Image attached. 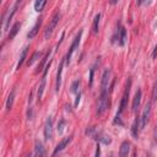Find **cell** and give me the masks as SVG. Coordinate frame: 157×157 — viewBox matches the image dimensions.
<instances>
[{
    "label": "cell",
    "instance_id": "obj_25",
    "mask_svg": "<svg viewBox=\"0 0 157 157\" xmlns=\"http://www.w3.org/2000/svg\"><path fill=\"white\" fill-rule=\"evenodd\" d=\"M78 87H80V81H78V80L74 81L72 85H71V92H74V93H78Z\"/></svg>",
    "mask_w": 157,
    "mask_h": 157
},
{
    "label": "cell",
    "instance_id": "obj_11",
    "mask_svg": "<svg viewBox=\"0 0 157 157\" xmlns=\"http://www.w3.org/2000/svg\"><path fill=\"white\" fill-rule=\"evenodd\" d=\"M72 140V136H69V137H65L64 140H61L58 145H56V147H55V150H54V152H53V155H56V153H59L60 151H63L67 145H69V142Z\"/></svg>",
    "mask_w": 157,
    "mask_h": 157
},
{
    "label": "cell",
    "instance_id": "obj_22",
    "mask_svg": "<svg viewBox=\"0 0 157 157\" xmlns=\"http://www.w3.org/2000/svg\"><path fill=\"white\" fill-rule=\"evenodd\" d=\"M40 56H42V53H40V52H34V53L32 54V56L28 59V61H27V65H28V66L33 65V63H34V61H37V60H38Z\"/></svg>",
    "mask_w": 157,
    "mask_h": 157
},
{
    "label": "cell",
    "instance_id": "obj_20",
    "mask_svg": "<svg viewBox=\"0 0 157 157\" xmlns=\"http://www.w3.org/2000/svg\"><path fill=\"white\" fill-rule=\"evenodd\" d=\"M13 99H15V90H12L6 99V110H10L12 108V104H13Z\"/></svg>",
    "mask_w": 157,
    "mask_h": 157
},
{
    "label": "cell",
    "instance_id": "obj_24",
    "mask_svg": "<svg viewBox=\"0 0 157 157\" xmlns=\"http://www.w3.org/2000/svg\"><path fill=\"white\" fill-rule=\"evenodd\" d=\"M49 56H50V50H49V52H48V53L45 54V56H44V58L42 59V61H40V64L38 65V70H37V72H38V71H40V70L43 69V66H45V65L48 64V63H47V60L49 59Z\"/></svg>",
    "mask_w": 157,
    "mask_h": 157
},
{
    "label": "cell",
    "instance_id": "obj_14",
    "mask_svg": "<svg viewBox=\"0 0 157 157\" xmlns=\"http://www.w3.org/2000/svg\"><path fill=\"white\" fill-rule=\"evenodd\" d=\"M130 152V142L129 141H123V144L120 145V150H119V155L123 156H128Z\"/></svg>",
    "mask_w": 157,
    "mask_h": 157
},
{
    "label": "cell",
    "instance_id": "obj_1",
    "mask_svg": "<svg viewBox=\"0 0 157 157\" xmlns=\"http://www.w3.org/2000/svg\"><path fill=\"white\" fill-rule=\"evenodd\" d=\"M86 134H87V135H91L94 140H97L98 142H102V144H104V145H109V144L112 142V140H110V137H109L108 135H105V134L102 132V131H97L96 128H90V129H87V130H86Z\"/></svg>",
    "mask_w": 157,
    "mask_h": 157
},
{
    "label": "cell",
    "instance_id": "obj_23",
    "mask_svg": "<svg viewBox=\"0 0 157 157\" xmlns=\"http://www.w3.org/2000/svg\"><path fill=\"white\" fill-rule=\"evenodd\" d=\"M99 18H101V13H98V15H96V16H94L93 26H92L93 33H98V29H99Z\"/></svg>",
    "mask_w": 157,
    "mask_h": 157
},
{
    "label": "cell",
    "instance_id": "obj_21",
    "mask_svg": "<svg viewBox=\"0 0 157 157\" xmlns=\"http://www.w3.org/2000/svg\"><path fill=\"white\" fill-rule=\"evenodd\" d=\"M45 5H47V0H36L34 1V10L37 12H40Z\"/></svg>",
    "mask_w": 157,
    "mask_h": 157
},
{
    "label": "cell",
    "instance_id": "obj_28",
    "mask_svg": "<svg viewBox=\"0 0 157 157\" xmlns=\"http://www.w3.org/2000/svg\"><path fill=\"white\" fill-rule=\"evenodd\" d=\"M93 71H94V69L92 67L91 71H90V86H92V81H93Z\"/></svg>",
    "mask_w": 157,
    "mask_h": 157
},
{
    "label": "cell",
    "instance_id": "obj_5",
    "mask_svg": "<svg viewBox=\"0 0 157 157\" xmlns=\"http://www.w3.org/2000/svg\"><path fill=\"white\" fill-rule=\"evenodd\" d=\"M60 17H61L60 12H55V13H54V16L52 17L49 25H48L47 28H45V32H44V38H45V39H48V38L52 36L54 28L56 27V25H58V22H59V20H60Z\"/></svg>",
    "mask_w": 157,
    "mask_h": 157
},
{
    "label": "cell",
    "instance_id": "obj_18",
    "mask_svg": "<svg viewBox=\"0 0 157 157\" xmlns=\"http://www.w3.org/2000/svg\"><path fill=\"white\" fill-rule=\"evenodd\" d=\"M27 52H28V47H25V48L22 49V53H21V55H20V59H18V63H17L16 70H18V69L22 66V64L25 63V60H26V56H27Z\"/></svg>",
    "mask_w": 157,
    "mask_h": 157
},
{
    "label": "cell",
    "instance_id": "obj_15",
    "mask_svg": "<svg viewBox=\"0 0 157 157\" xmlns=\"http://www.w3.org/2000/svg\"><path fill=\"white\" fill-rule=\"evenodd\" d=\"M40 25H42V18H38L37 20V22H36V25L33 26V28L28 32V34H27V38H33V37H36V34H37V32H38V29H39V27H40Z\"/></svg>",
    "mask_w": 157,
    "mask_h": 157
},
{
    "label": "cell",
    "instance_id": "obj_35",
    "mask_svg": "<svg viewBox=\"0 0 157 157\" xmlns=\"http://www.w3.org/2000/svg\"><path fill=\"white\" fill-rule=\"evenodd\" d=\"M21 1H22V0H17V1H16V5H18V4H20Z\"/></svg>",
    "mask_w": 157,
    "mask_h": 157
},
{
    "label": "cell",
    "instance_id": "obj_8",
    "mask_svg": "<svg viewBox=\"0 0 157 157\" xmlns=\"http://www.w3.org/2000/svg\"><path fill=\"white\" fill-rule=\"evenodd\" d=\"M54 135V129H53V118L48 117L45 124H44V137L45 140H52Z\"/></svg>",
    "mask_w": 157,
    "mask_h": 157
},
{
    "label": "cell",
    "instance_id": "obj_10",
    "mask_svg": "<svg viewBox=\"0 0 157 157\" xmlns=\"http://www.w3.org/2000/svg\"><path fill=\"white\" fill-rule=\"evenodd\" d=\"M141 97H142V92H141V90H137V91H136V93H135V96H134L132 104H131V109H132V112H134V113H136V112H137V109H139V107H140Z\"/></svg>",
    "mask_w": 157,
    "mask_h": 157
},
{
    "label": "cell",
    "instance_id": "obj_4",
    "mask_svg": "<svg viewBox=\"0 0 157 157\" xmlns=\"http://www.w3.org/2000/svg\"><path fill=\"white\" fill-rule=\"evenodd\" d=\"M130 86H131V80L129 78L128 82H126V87H125V91H124V93H123L121 101H120V105H119V110H118V113H117V117H120L121 113L124 112V109L126 108L128 98H129V92H130Z\"/></svg>",
    "mask_w": 157,
    "mask_h": 157
},
{
    "label": "cell",
    "instance_id": "obj_13",
    "mask_svg": "<svg viewBox=\"0 0 157 157\" xmlns=\"http://www.w3.org/2000/svg\"><path fill=\"white\" fill-rule=\"evenodd\" d=\"M141 130L140 128V117H136L135 120H134V124L131 126V132H132V136L137 137L139 136V131Z\"/></svg>",
    "mask_w": 157,
    "mask_h": 157
},
{
    "label": "cell",
    "instance_id": "obj_2",
    "mask_svg": "<svg viewBox=\"0 0 157 157\" xmlns=\"http://www.w3.org/2000/svg\"><path fill=\"white\" fill-rule=\"evenodd\" d=\"M109 105V98H108V91H101L98 103H97V114H103Z\"/></svg>",
    "mask_w": 157,
    "mask_h": 157
},
{
    "label": "cell",
    "instance_id": "obj_3",
    "mask_svg": "<svg viewBox=\"0 0 157 157\" xmlns=\"http://www.w3.org/2000/svg\"><path fill=\"white\" fill-rule=\"evenodd\" d=\"M81 36H82V29H81V31H78V33L76 34V37H75V39H74V42L71 43V45H70V48H69V52L66 53V56H65V63H66L67 65L70 64V60H71V56H72L74 52H75V50L78 48V45H80Z\"/></svg>",
    "mask_w": 157,
    "mask_h": 157
},
{
    "label": "cell",
    "instance_id": "obj_36",
    "mask_svg": "<svg viewBox=\"0 0 157 157\" xmlns=\"http://www.w3.org/2000/svg\"><path fill=\"white\" fill-rule=\"evenodd\" d=\"M156 140H157V135H156Z\"/></svg>",
    "mask_w": 157,
    "mask_h": 157
},
{
    "label": "cell",
    "instance_id": "obj_27",
    "mask_svg": "<svg viewBox=\"0 0 157 157\" xmlns=\"http://www.w3.org/2000/svg\"><path fill=\"white\" fill-rule=\"evenodd\" d=\"M66 125V121L64 120V119H61L59 123H58V132L59 134H61L63 131H64V126Z\"/></svg>",
    "mask_w": 157,
    "mask_h": 157
},
{
    "label": "cell",
    "instance_id": "obj_26",
    "mask_svg": "<svg viewBox=\"0 0 157 157\" xmlns=\"http://www.w3.org/2000/svg\"><path fill=\"white\" fill-rule=\"evenodd\" d=\"M156 101H157V78L155 81L153 90H152V102H156Z\"/></svg>",
    "mask_w": 157,
    "mask_h": 157
},
{
    "label": "cell",
    "instance_id": "obj_32",
    "mask_svg": "<svg viewBox=\"0 0 157 157\" xmlns=\"http://www.w3.org/2000/svg\"><path fill=\"white\" fill-rule=\"evenodd\" d=\"M142 1H145V2H146V4H150V1H151V0H139V2H137V4H139V5H140V4H141V2H142Z\"/></svg>",
    "mask_w": 157,
    "mask_h": 157
},
{
    "label": "cell",
    "instance_id": "obj_19",
    "mask_svg": "<svg viewBox=\"0 0 157 157\" xmlns=\"http://www.w3.org/2000/svg\"><path fill=\"white\" fill-rule=\"evenodd\" d=\"M20 27H21V23H20V22H16V23H15V25L12 26V28H11V31H10L9 36H7V39H9V40L13 39V37H15V36L17 34V32H18Z\"/></svg>",
    "mask_w": 157,
    "mask_h": 157
},
{
    "label": "cell",
    "instance_id": "obj_16",
    "mask_svg": "<svg viewBox=\"0 0 157 157\" xmlns=\"http://www.w3.org/2000/svg\"><path fill=\"white\" fill-rule=\"evenodd\" d=\"M34 153L37 156H44L47 153L45 148H44V146H43V144L40 141H36V144H34Z\"/></svg>",
    "mask_w": 157,
    "mask_h": 157
},
{
    "label": "cell",
    "instance_id": "obj_12",
    "mask_svg": "<svg viewBox=\"0 0 157 157\" xmlns=\"http://www.w3.org/2000/svg\"><path fill=\"white\" fill-rule=\"evenodd\" d=\"M64 64H65V58L60 61L59 66H58V74H56V83H55V88L56 91H59L60 86H61V72H63V67H64Z\"/></svg>",
    "mask_w": 157,
    "mask_h": 157
},
{
    "label": "cell",
    "instance_id": "obj_34",
    "mask_svg": "<svg viewBox=\"0 0 157 157\" xmlns=\"http://www.w3.org/2000/svg\"><path fill=\"white\" fill-rule=\"evenodd\" d=\"M96 156H99V145L97 146V151H96Z\"/></svg>",
    "mask_w": 157,
    "mask_h": 157
},
{
    "label": "cell",
    "instance_id": "obj_6",
    "mask_svg": "<svg viewBox=\"0 0 157 157\" xmlns=\"http://www.w3.org/2000/svg\"><path fill=\"white\" fill-rule=\"evenodd\" d=\"M52 65V61H49L45 66H44V72H43V77H42V81L39 83V87H38V92H37V99L40 101L42 97H43V93H44V88H45V85H47V74H48V70Z\"/></svg>",
    "mask_w": 157,
    "mask_h": 157
},
{
    "label": "cell",
    "instance_id": "obj_31",
    "mask_svg": "<svg viewBox=\"0 0 157 157\" xmlns=\"http://www.w3.org/2000/svg\"><path fill=\"white\" fill-rule=\"evenodd\" d=\"M156 55H157V45H156V48H155V52H153V54H152V58H156Z\"/></svg>",
    "mask_w": 157,
    "mask_h": 157
},
{
    "label": "cell",
    "instance_id": "obj_29",
    "mask_svg": "<svg viewBox=\"0 0 157 157\" xmlns=\"http://www.w3.org/2000/svg\"><path fill=\"white\" fill-rule=\"evenodd\" d=\"M80 96H81V93L78 92V93H77V97H76V101H75V107H76V105L78 104V102H80Z\"/></svg>",
    "mask_w": 157,
    "mask_h": 157
},
{
    "label": "cell",
    "instance_id": "obj_9",
    "mask_svg": "<svg viewBox=\"0 0 157 157\" xmlns=\"http://www.w3.org/2000/svg\"><path fill=\"white\" fill-rule=\"evenodd\" d=\"M110 77H112V71H110V69L104 70V72H103V75H102V81H101V91H108L109 82H110Z\"/></svg>",
    "mask_w": 157,
    "mask_h": 157
},
{
    "label": "cell",
    "instance_id": "obj_17",
    "mask_svg": "<svg viewBox=\"0 0 157 157\" xmlns=\"http://www.w3.org/2000/svg\"><path fill=\"white\" fill-rule=\"evenodd\" d=\"M118 39H119V40H118V43H119V45H120V47L125 45V42H126V29H125L124 27H120Z\"/></svg>",
    "mask_w": 157,
    "mask_h": 157
},
{
    "label": "cell",
    "instance_id": "obj_33",
    "mask_svg": "<svg viewBox=\"0 0 157 157\" xmlns=\"http://www.w3.org/2000/svg\"><path fill=\"white\" fill-rule=\"evenodd\" d=\"M117 2H118V0H110V1H109V4H110V5H115Z\"/></svg>",
    "mask_w": 157,
    "mask_h": 157
},
{
    "label": "cell",
    "instance_id": "obj_30",
    "mask_svg": "<svg viewBox=\"0 0 157 157\" xmlns=\"http://www.w3.org/2000/svg\"><path fill=\"white\" fill-rule=\"evenodd\" d=\"M32 117H33V112H32V109L29 108V110H28V119H32Z\"/></svg>",
    "mask_w": 157,
    "mask_h": 157
},
{
    "label": "cell",
    "instance_id": "obj_7",
    "mask_svg": "<svg viewBox=\"0 0 157 157\" xmlns=\"http://www.w3.org/2000/svg\"><path fill=\"white\" fill-rule=\"evenodd\" d=\"M150 115H151V102L146 103V105H145V108H144V112H142V114H141V117H140V128H141V130H142V129L146 126V124L148 123Z\"/></svg>",
    "mask_w": 157,
    "mask_h": 157
}]
</instances>
